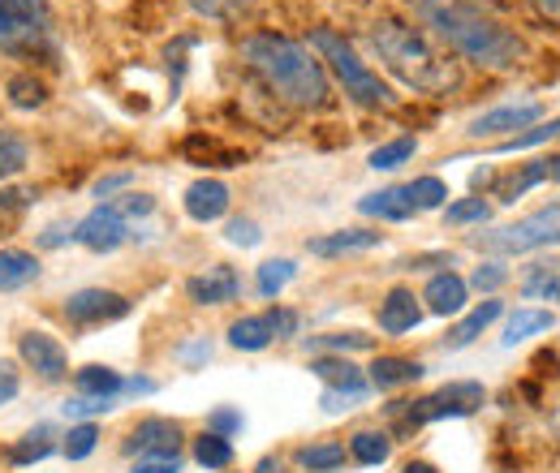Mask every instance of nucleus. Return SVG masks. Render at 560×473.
I'll use <instances>...</instances> for the list:
<instances>
[{
	"label": "nucleus",
	"instance_id": "1",
	"mask_svg": "<svg viewBox=\"0 0 560 473\" xmlns=\"http://www.w3.org/2000/svg\"><path fill=\"white\" fill-rule=\"evenodd\" d=\"M419 17L453 52H462L475 66L504 73L526 61V44L470 0H419Z\"/></svg>",
	"mask_w": 560,
	"mask_h": 473
},
{
	"label": "nucleus",
	"instance_id": "2",
	"mask_svg": "<svg viewBox=\"0 0 560 473\" xmlns=\"http://www.w3.org/2000/svg\"><path fill=\"white\" fill-rule=\"evenodd\" d=\"M242 61L268 82V91H277L280 99L293 104V108H324L328 95H332L324 61L289 35L259 31L250 39H242Z\"/></svg>",
	"mask_w": 560,
	"mask_h": 473
},
{
	"label": "nucleus",
	"instance_id": "3",
	"mask_svg": "<svg viewBox=\"0 0 560 473\" xmlns=\"http://www.w3.org/2000/svg\"><path fill=\"white\" fill-rule=\"evenodd\" d=\"M371 48L380 52V61L393 69L406 86H415L422 95H448V91L462 86L457 66L444 52H435L431 39L415 26H406V22H393V17L375 22L371 26Z\"/></svg>",
	"mask_w": 560,
	"mask_h": 473
},
{
	"label": "nucleus",
	"instance_id": "4",
	"mask_svg": "<svg viewBox=\"0 0 560 473\" xmlns=\"http://www.w3.org/2000/svg\"><path fill=\"white\" fill-rule=\"evenodd\" d=\"M0 52L22 61H57V22L48 0H0Z\"/></svg>",
	"mask_w": 560,
	"mask_h": 473
},
{
	"label": "nucleus",
	"instance_id": "5",
	"mask_svg": "<svg viewBox=\"0 0 560 473\" xmlns=\"http://www.w3.org/2000/svg\"><path fill=\"white\" fill-rule=\"evenodd\" d=\"M311 48L319 52V61H328V69L337 73V82L346 86V95H350L353 104H362V108H388V104H393L388 82H384L375 69L362 66L358 52H353L337 31H328V26L315 31V35H311Z\"/></svg>",
	"mask_w": 560,
	"mask_h": 473
},
{
	"label": "nucleus",
	"instance_id": "6",
	"mask_svg": "<svg viewBox=\"0 0 560 473\" xmlns=\"http://www.w3.org/2000/svg\"><path fill=\"white\" fill-rule=\"evenodd\" d=\"M560 241V203L539 206L530 215H522L517 224H504V228H491L479 233L475 246L491 250V255H530V250H548Z\"/></svg>",
	"mask_w": 560,
	"mask_h": 473
},
{
	"label": "nucleus",
	"instance_id": "7",
	"mask_svg": "<svg viewBox=\"0 0 560 473\" xmlns=\"http://www.w3.org/2000/svg\"><path fill=\"white\" fill-rule=\"evenodd\" d=\"M483 383H448V388H440V392H431V397H422L410 405L406 413V422L410 426H422V422H440V417H470L475 409L483 405Z\"/></svg>",
	"mask_w": 560,
	"mask_h": 473
},
{
	"label": "nucleus",
	"instance_id": "8",
	"mask_svg": "<svg viewBox=\"0 0 560 473\" xmlns=\"http://www.w3.org/2000/svg\"><path fill=\"white\" fill-rule=\"evenodd\" d=\"M130 237H135L130 220H126L113 203H100L78 228H73V241L86 246V250H95V255H113V250L126 246Z\"/></svg>",
	"mask_w": 560,
	"mask_h": 473
},
{
	"label": "nucleus",
	"instance_id": "9",
	"mask_svg": "<svg viewBox=\"0 0 560 473\" xmlns=\"http://www.w3.org/2000/svg\"><path fill=\"white\" fill-rule=\"evenodd\" d=\"M66 315L78 328H91V323H113V319H126L130 315V301L113 288H82L66 301Z\"/></svg>",
	"mask_w": 560,
	"mask_h": 473
},
{
	"label": "nucleus",
	"instance_id": "10",
	"mask_svg": "<svg viewBox=\"0 0 560 473\" xmlns=\"http://www.w3.org/2000/svg\"><path fill=\"white\" fill-rule=\"evenodd\" d=\"M18 353H22V362H26L44 383H61L66 370H70V357H66L61 340H52L48 332H26V336L18 340Z\"/></svg>",
	"mask_w": 560,
	"mask_h": 473
},
{
	"label": "nucleus",
	"instance_id": "11",
	"mask_svg": "<svg viewBox=\"0 0 560 473\" xmlns=\"http://www.w3.org/2000/svg\"><path fill=\"white\" fill-rule=\"evenodd\" d=\"M544 117V104L539 99H522V104H500L483 117L470 121V134L475 138H495V134H517L526 126H535Z\"/></svg>",
	"mask_w": 560,
	"mask_h": 473
},
{
	"label": "nucleus",
	"instance_id": "12",
	"mask_svg": "<svg viewBox=\"0 0 560 473\" xmlns=\"http://www.w3.org/2000/svg\"><path fill=\"white\" fill-rule=\"evenodd\" d=\"M182 448V426L168 422V417H147L135 426L126 452H139V457H177Z\"/></svg>",
	"mask_w": 560,
	"mask_h": 473
},
{
	"label": "nucleus",
	"instance_id": "13",
	"mask_svg": "<svg viewBox=\"0 0 560 473\" xmlns=\"http://www.w3.org/2000/svg\"><path fill=\"white\" fill-rule=\"evenodd\" d=\"M237 288H242V280H237L233 268H208L203 275L186 280V293H190V301H199V306H224V301L237 297Z\"/></svg>",
	"mask_w": 560,
	"mask_h": 473
},
{
	"label": "nucleus",
	"instance_id": "14",
	"mask_svg": "<svg viewBox=\"0 0 560 473\" xmlns=\"http://www.w3.org/2000/svg\"><path fill=\"white\" fill-rule=\"evenodd\" d=\"M466 293H470V288H466V280H462L457 271H440V275H431V280H427L422 301H427V310H431V315L448 319V315H462Z\"/></svg>",
	"mask_w": 560,
	"mask_h": 473
},
{
	"label": "nucleus",
	"instance_id": "15",
	"mask_svg": "<svg viewBox=\"0 0 560 473\" xmlns=\"http://www.w3.org/2000/svg\"><path fill=\"white\" fill-rule=\"evenodd\" d=\"M422 323V310H419V297L410 288H393L380 306V328L388 336H401V332H415Z\"/></svg>",
	"mask_w": 560,
	"mask_h": 473
},
{
	"label": "nucleus",
	"instance_id": "16",
	"mask_svg": "<svg viewBox=\"0 0 560 473\" xmlns=\"http://www.w3.org/2000/svg\"><path fill=\"white\" fill-rule=\"evenodd\" d=\"M224 211H229V186H224V181L203 177V181H195V186L186 190V215H190V220L211 224V220H220Z\"/></svg>",
	"mask_w": 560,
	"mask_h": 473
},
{
	"label": "nucleus",
	"instance_id": "17",
	"mask_svg": "<svg viewBox=\"0 0 560 473\" xmlns=\"http://www.w3.org/2000/svg\"><path fill=\"white\" fill-rule=\"evenodd\" d=\"M375 246H384V233H371V228H341V233L315 237V241H311V255L337 259V255H362V250H375Z\"/></svg>",
	"mask_w": 560,
	"mask_h": 473
},
{
	"label": "nucleus",
	"instance_id": "18",
	"mask_svg": "<svg viewBox=\"0 0 560 473\" xmlns=\"http://www.w3.org/2000/svg\"><path fill=\"white\" fill-rule=\"evenodd\" d=\"M358 211L371 215V220H393V224H401V220H410L419 206H415L406 186H388V190H380V194H366V199L358 203Z\"/></svg>",
	"mask_w": 560,
	"mask_h": 473
},
{
	"label": "nucleus",
	"instance_id": "19",
	"mask_svg": "<svg viewBox=\"0 0 560 473\" xmlns=\"http://www.w3.org/2000/svg\"><path fill=\"white\" fill-rule=\"evenodd\" d=\"M422 379V362L410 357H375L371 366V388L388 392V388H406V383H419Z\"/></svg>",
	"mask_w": 560,
	"mask_h": 473
},
{
	"label": "nucleus",
	"instance_id": "20",
	"mask_svg": "<svg viewBox=\"0 0 560 473\" xmlns=\"http://www.w3.org/2000/svg\"><path fill=\"white\" fill-rule=\"evenodd\" d=\"M39 280V259L26 250H0V293H18Z\"/></svg>",
	"mask_w": 560,
	"mask_h": 473
},
{
	"label": "nucleus",
	"instance_id": "21",
	"mask_svg": "<svg viewBox=\"0 0 560 473\" xmlns=\"http://www.w3.org/2000/svg\"><path fill=\"white\" fill-rule=\"evenodd\" d=\"M500 310H504V306H500L495 297H488L483 306H475V310H470V315H466V319H462V323L448 332V340H444V344H448V348H466V344H475V340L483 336L491 323L500 319Z\"/></svg>",
	"mask_w": 560,
	"mask_h": 473
},
{
	"label": "nucleus",
	"instance_id": "22",
	"mask_svg": "<svg viewBox=\"0 0 560 473\" xmlns=\"http://www.w3.org/2000/svg\"><path fill=\"white\" fill-rule=\"evenodd\" d=\"M73 383H78V397H100V401H117L126 392V379L108 366H82Z\"/></svg>",
	"mask_w": 560,
	"mask_h": 473
},
{
	"label": "nucleus",
	"instance_id": "23",
	"mask_svg": "<svg viewBox=\"0 0 560 473\" xmlns=\"http://www.w3.org/2000/svg\"><path fill=\"white\" fill-rule=\"evenodd\" d=\"M557 328V315L552 310H517V315H509V328H504V336H500V344L504 348H513V344H522V340L539 336V332H552Z\"/></svg>",
	"mask_w": 560,
	"mask_h": 473
},
{
	"label": "nucleus",
	"instance_id": "24",
	"mask_svg": "<svg viewBox=\"0 0 560 473\" xmlns=\"http://www.w3.org/2000/svg\"><path fill=\"white\" fill-rule=\"evenodd\" d=\"M272 340L277 336H272L268 315H246V319H237V323L229 328V344L242 348V353H259V348H268Z\"/></svg>",
	"mask_w": 560,
	"mask_h": 473
},
{
	"label": "nucleus",
	"instance_id": "25",
	"mask_svg": "<svg viewBox=\"0 0 560 473\" xmlns=\"http://www.w3.org/2000/svg\"><path fill=\"white\" fill-rule=\"evenodd\" d=\"M539 181H548V159H535V164H526L522 173L500 177V181H495V199H500V203H517V199L530 194Z\"/></svg>",
	"mask_w": 560,
	"mask_h": 473
},
{
	"label": "nucleus",
	"instance_id": "26",
	"mask_svg": "<svg viewBox=\"0 0 560 473\" xmlns=\"http://www.w3.org/2000/svg\"><path fill=\"white\" fill-rule=\"evenodd\" d=\"M311 370H315V379H324L328 388H371L350 357H315Z\"/></svg>",
	"mask_w": 560,
	"mask_h": 473
},
{
	"label": "nucleus",
	"instance_id": "27",
	"mask_svg": "<svg viewBox=\"0 0 560 473\" xmlns=\"http://www.w3.org/2000/svg\"><path fill=\"white\" fill-rule=\"evenodd\" d=\"M350 457L358 465H384L393 457V444L384 430H358L350 439Z\"/></svg>",
	"mask_w": 560,
	"mask_h": 473
},
{
	"label": "nucleus",
	"instance_id": "28",
	"mask_svg": "<svg viewBox=\"0 0 560 473\" xmlns=\"http://www.w3.org/2000/svg\"><path fill=\"white\" fill-rule=\"evenodd\" d=\"M298 461H302V470H311V473H332L346 465V444H337V439L311 444V448L298 452Z\"/></svg>",
	"mask_w": 560,
	"mask_h": 473
},
{
	"label": "nucleus",
	"instance_id": "29",
	"mask_svg": "<svg viewBox=\"0 0 560 473\" xmlns=\"http://www.w3.org/2000/svg\"><path fill=\"white\" fill-rule=\"evenodd\" d=\"M195 461H199L203 470H224V465L233 461V444H229L224 435H215V430H203V435L195 439Z\"/></svg>",
	"mask_w": 560,
	"mask_h": 473
},
{
	"label": "nucleus",
	"instance_id": "30",
	"mask_svg": "<svg viewBox=\"0 0 560 473\" xmlns=\"http://www.w3.org/2000/svg\"><path fill=\"white\" fill-rule=\"evenodd\" d=\"M557 134H560V117H552V121H535V126H526L522 134L504 138L495 151H500V155H513V151H530V146H539V142H552Z\"/></svg>",
	"mask_w": 560,
	"mask_h": 473
},
{
	"label": "nucleus",
	"instance_id": "31",
	"mask_svg": "<svg viewBox=\"0 0 560 473\" xmlns=\"http://www.w3.org/2000/svg\"><path fill=\"white\" fill-rule=\"evenodd\" d=\"M44 99H48V86H44L39 78H31V73H13V78H9V104H13V108L31 113V108H39Z\"/></svg>",
	"mask_w": 560,
	"mask_h": 473
},
{
	"label": "nucleus",
	"instance_id": "32",
	"mask_svg": "<svg viewBox=\"0 0 560 473\" xmlns=\"http://www.w3.org/2000/svg\"><path fill=\"white\" fill-rule=\"evenodd\" d=\"M415 151H419V142L415 138H393V142H384V146H375L371 151V168L380 173H393V168H401L406 159H415Z\"/></svg>",
	"mask_w": 560,
	"mask_h": 473
},
{
	"label": "nucleus",
	"instance_id": "33",
	"mask_svg": "<svg viewBox=\"0 0 560 473\" xmlns=\"http://www.w3.org/2000/svg\"><path fill=\"white\" fill-rule=\"evenodd\" d=\"M199 17H208V22H237L242 13H250L255 9V0H186Z\"/></svg>",
	"mask_w": 560,
	"mask_h": 473
},
{
	"label": "nucleus",
	"instance_id": "34",
	"mask_svg": "<svg viewBox=\"0 0 560 473\" xmlns=\"http://www.w3.org/2000/svg\"><path fill=\"white\" fill-rule=\"evenodd\" d=\"M52 452H57L52 430H48V426H39V430H31V435L13 448V465H31V461H44V457H52Z\"/></svg>",
	"mask_w": 560,
	"mask_h": 473
},
{
	"label": "nucleus",
	"instance_id": "35",
	"mask_svg": "<svg viewBox=\"0 0 560 473\" xmlns=\"http://www.w3.org/2000/svg\"><path fill=\"white\" fill-rule=\"evenodd\" d=\"M293 275H298V263H293V259H272V263H264V268H259V275H255V288H259L264 297H277L280 288H284Z\"/></svg>",
	"mask_w": 560,
	"mask_h": 473
},
{
	"label": "nucleus",
	"instance_id": "36",
	"mask_svg": "<svg viewBox=\"0 0 560 473\" xmlns=\"http://www.w3.org/2000/svg\"><path fill=\"white\" fill-rule=\"evenodd\" d=\"M26 159H31V151H26V142H22V138L0 134V181L18 177V173L26 168Z\"/></svg>",
	"mask_w": 560,
	"mask_h": 473
},
{
	"label": "nucleus",
	"instance_id": "37",
	"mask_svg": "<svg viewBox=\"0 0 560 473\" xmlns=\"http://www.w3.org/2000/svg\"><path fill=\"white\" fill-rule=\"evenodd\" d=\"M522 293H526V297H552V301H560L557 263H535V271H530L526 284H522Z\"/></svg>",
	"mask_w": 560,
	"mask_h": 473
},
{
	"label": "nucleus",
	"instance_id": "38",
	"mask_svg": "<svg viewBox=\"0 0 560 473\" xmlns=\"http://www.w3.org/2000/svg\"><path fill=\"white\" fill-rule=\"evenodd\" d=\"M406 190H410V199H415L419 211H435V206H444V199H448V186H444L440 177H419V181H410Z\"/></svg>",
	"mask_w": 560,
	"mask_h": 473
},
{
	"label": "nucleus",
	"instance_id": "39",
	"mask_svg": "<svg viewBox=\"0 0 560 473\" xmlns=\"http://www.w3.org/2000/svg\"><path fill=\"white\" fill-rule=\"evenodd\" d=\"M306 348H328V353H353V348H371V336L362 332H332V336H306Z\"/></svg>",
	"mask_w": 560,
	"mask_h": 473
},
{
	"label": "nucleus",
	"instance_id": "40",
	"mask_svg": "<svg viewBox=\"0 0 560 473\" xmlns=\"http://www.w3.org/2000/svg\"><path fill=\"white\" fill-rule=\"evenodd\" d=\"M95 444H100V430H95L91 422L70 426V435H66V457H70V461H86V457L95 452Z\"/></svg>",
	"mask_w": 560,
	"mask_h": 473
},
{
	"label": "nucleus",
	"instance_id": "41",
	"mask_svg": "<svg viewBox=\"0 0 560 473\" xmlns=\"http://www.w3.org/2000/svg\"><path fill=\"white\" fill-rule=\"evenodd\" d=\"M444 220L448 224H488L491 203H483V199H462V203H453L444 211Z\"/></svg>",
	"mask_w": 560,
	"mask_h": 473
},
{
	"label": "nucleus",
	"instance_id": "42",
	"mask_svg": "<svg viewBox=\"0 0 560 473\" xmlns=\"http://www.w3.org/2000/svg\"><path fill=\"white\" fill-rule=\"evenodd\" d=\"M224 237H229V246H242V250H250V246H259V241H264V233H259V224H255V220H229Z\"/></svg>",
	"mask_w": 560,
	"mask_h": 473
},
{
	"label": "nucleus",
	"instance_id": "43",
	"mask_svg": "<svg viewBox=\"0 0 560 473\" xmlns=\"http://www.w3.org/2000/svg\"><path fill=\"white\" fill-rule=\"evenodd\" d=\"M366 392H371V388H324V401H319V405L328 409V413H341V409L366 401Z\"/></svg>",
	"mask_w": 560,
	"mask_h": 473
},
{
	"label": "nucleus",
	"instance_id": "44",
	"mask_svg": "<svg viewBox=\"0 0 560 473\" xmlns=\"http://www.w3.org/2000/svg\"><path fill=\"white\" fill-rule=\"evenodd\" d=\"M504 280H509V268H504V263H483V268L475 271V280H470V284H475L479 293H495Z\"/></svg>",
	"mask_w": 560,
	"mask_h": 473
},
{
	"label": "nucleus",
	"instance_id": "45",
	"mask_svg": "<svg viewBox=\"0 0 560 473\" xmlns=\"http://www.w3.org/2000/svg\"><path fill=\"white\" fill-rule=\"evenodd\" d=\"M130 473H182V457H139Z\"/></svg>",
	"mask_w": 560,
	"mask_h": 473
},
{
	"label": "nucleus",
	"instance_id": "46",
	"mask_svg": "<svg viewBox=\"0 0 560 473\" xmlns=\"http://www.w3.org/2000/svg\"><path fill=\"white\" fill-rule=\"evenodd\" d=\"M113 401H100V397H78L66 405V417H95V413H108Z\"/></svg>",
	"mask_w": 560,
	"mask_h": 473
},
{
	"label": "nucleus",
	"instance_id": "47",
	"mask_svg": "<svg viewBox=\"0 0 560 473\" xmlns=\"http://www.w3.org/2000/svg\"><path fill=\"white\" fill-rule=\"evenodd\" d=\"M208 426L215 430V435H224V439H229L233 430H242V413H233V409H215Z\"/></svg>",
	"mask_w": 560,
	"mask_h": 473
},
{
	"label": "nucleus",
	"instance_id": "48",
	"mask_svg": "<svg viewBox=\"0 0 560 473\" xmlns=\"http://www.w3.org/2000/svg\"><path fill=\"white\" fill-rule=\"evenodd\" d=\"M268 323H272V336L277 340L298 336V315H293V310H272V315H268Z\"/></svg>",
	"mask_w": 560,
	"mask_h": 473
},
{
	"label": "nucleus",
	"instance_id": "49",
	"mask_svg": "<svg viewBox=\"0 0 560 473\" xmlns=\"http://www.w3.org/2000/svg\"><path fill=\"white\" fill-rule=\"evenodd\" d=\"M18 388H22V379H18V370H13L9 362H0V405H9V401L18 397Z\"/></svg>",
	"mask_w": 560,
	"mask_h": 473
},
{
	"label": "nucleus",
	"instance_id": "50",
	"mask_svg": "<svg viewBox=\"0 0 560 473\" xmlns=\"http://www.w3.org/2000/svg\"><path fill=\"white\" fill-rule=\"evenodd\" d=\"M121 186H130V173H121V177H104V181L95 186V199H108V194L121 190Z\"/></svg>",
	"mask_w": 560,
	"mask_h": 473
},
{
	"label": "nucleus",
	"instance_id": "51",
	"mask_svg": "<svg viewBox=\"0 0 560 473\" xmlns=\"http://www.w3.org/2000/svg\"><path fill=\"white\" fill-rule=\"evenodd\" d=\"M182 357L195 366V362H203V357H211V344L208 340H199V344H190V348H182Z\"/></svg>",
	"mask_w": 560,
	"mask_h": 473
},
{
	"label": "nucleus",
	"instance_id": "52",
	"mask_svg": "<svg viewBox=\"0 0 560 473\" xmlns=\"http://www.w3.org/2000/svg\"><path fill=\"white\" fill-rule=\"evenodd\" d=\"M530 4H535L544 17H557V22H560V0H530Z\"/></svg>",
	"mask_w": 560,
	"mask_h": 473
},
{
	"label": "nucleus",
	"instance_id": "53",
	"mask_svg": "<svg viewBox=\"0 0 560 473\" xmlns=\"http://www.w3.org/2000/svg\"><path fill=\"white\" fill-rule=\"evenodd\" d=\"M61 241H66V228H48L44 233V246H61Z\"/></svg>",
	"mask_w": 560,
	"mask_h": 473
},
{
	"label": "nucleus",
	"instance_id": "54",
	"mask_svg": "<svg viewBox=\"0 0 560 473\" xmlns=\"http://www.w3.org/2000/svg\"><path fill=\"white\" fill-rule=\"evenodd\" d=\"M548 181H560V155L548 159Z\"/></svg>",
	"mask_w": 560,
	"mask_h": 473
},
{
	"label": "nucleus",
	"instance_id": "55",
	"mask_svg": "<svg viewBox=\"0 0 560 473\" xmlns=\"http://www.w3.org/2000/svg\"><path fill=\"white\" fill-rule=\"evenodd\" d=\"M401 473H435V470H431V465H422V461H415V465H406Z\"/></svg>",
	"mask_w": 560,
	"mask_h": 473
},
{
	"label": "nucleus",
	"instance_id": "56",
	"mask_svg": "<svg viewBox=\"0 0 560 473\" xmlns=\"http://www.w3.org/2000/svg\"><path fill=\"white\" fill-rule=\"evenodd\" d=\"M259 473H284V470H280V465H272V461H264V465H259Z\"/></svg>",
	"mask_w": 560,
	"mask_h": 473
},
{
	"label": "nucleus",
	"instance_id": "57",
	"mask_svg": "<svg viewBox=\"0 0 560 473\" xmlns=\"http://www.w3.org/2000/svg\"><path fill=\"white\" fill-rule=\"evenodd\" d=\"M552 426H557V435H560V413H557V422H552Z\"/></svg>",
	"mask_w": 560,
	"mask_h": 473
}]
</instances>
